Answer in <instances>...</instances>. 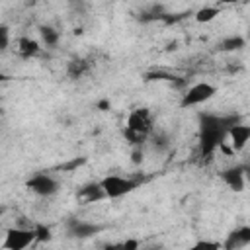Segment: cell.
Instances as JSON below:
<instances>
[{
    "mask_svg": "<svg viewBox=\"0 0 250 250\" xmlns=\"http://www.w3.org/2000/svg\"><path fill=\"white\" fill-rule=\"evenodd\" d=\"M199 121V141H197V156L201 162L213 158L215 150L221 148L232 125L240 123L238 113H209L203 111L197 115Z\"/></svg>",
    "mask_w": 250,
    "mask_h": 250,
    "instance_id": "cell-1",
    "label": "cell"
},
{
    "mask_svg": "<svg viewBox=\"0 0 250 250\" xmlns=\"http://www.w3.org/2000/svg\"><path fill=\"white\" fill-rule=\"evenodd\" d=\"M152 113L148 107H137L129 113L123 137L131 146H143L152 133Z\"/></svg>",
    "mask_w": 250,
    "mask_h": 250,
    "instance_id": "cell-2",
    "label": "cell"
},
{
    "mask_svg": "<svg viewBox=\"0 0 250 250\" xmlns=\"http://www.w3.org/2000/svg\"><path fill=\"white\" fill-rule=\"evenodd\" d=\"M143 180H145L143 176L125 178V176H119V174H109L102 180V188L105 191V197L117 199V197H123L127 193H131L133 189H137L143 184Z\"/></svg>",
    "mask_w": 250,
    "mask_h": 250,
    "instance_id": "cell-3",
    "label": "cell"
},
{
    "mask_svg": "<svg viewBox=\"0 0 250 250\" xmlns=\"http://www.w3.org/2000/svg\"><path fill=\"white\" fill-rule=\"evenodd\" d=\"M217 88L209 82H197L193 86H189L184 94H182V100H180V107H191V105H199L207 100H211L215 96Z\"/></svg>",
    "mask_w": 250,
    "mask_h": 250,
    "instance_id": "cell-4",
    "label": "cell"
},
{
    "mask_svg": "<svg viewBox=\"0 0 250 250\" xmlns=\"http://www.w3.org/2000/svg\"><path fill=\"white\" fill-rule=\"evenodd\" d=\"M25 188L29 191H33L35 195L39 197H51L59 191L61 184L57 178H53L51 174H45V172H39V174H33L27 182H25Z\"/></svg>",
    "mask_w": 250,
    "mask_h": 250,
    "instance_id": "cell-5",
    "label": "cell"
},
{
    "mask_svg": "<svg viewBox=\"0 0 250 250\" xmlns=\"http://www.w3.org/2000/svg\"><path fill=\"white\" fill-rule=\"evenodd\" d=\"M37 240L35 229H21V227H12L6 230V238H4V248L8 250H23L27 248L31 242Z\"/></svg>",
    "mask_w": 250,
    "mask_h": 250,
    "instance_id": "cell-6",
    "label": "cell"
},
{
    "mask_svg": "<svg viewBox=\"0 0 250 250\" xmlns=\"http://www.w3.org/2000/svg\"><path fill=\"white\" fill-rule=\"evenodd\" d=\"M64 229H66V234L70 238H90L98 232L104 230L102 225H96V223H88V221H82L78 217H70L66 219L64 223Z\"/></svg>",
    "mask_w": 250,
    "mask_h": 250,
    "instance_id": "cell-7",
    "label": "cell"
},
{
    "mask_svg": "<svg viewBox=\"0 0 250 250\" xmlns=\"http://www.w3.org/2000/svg\"><path fill=\"white\" fill-rule=\"evenodd\" d=\"M219 178L227 184V188H230L232 191H242L244 186H246V178H244V168L242 164H234V166H229L225 170L219 172Z\"/></svg>",
    "mask_w": 250,
    "mask_h": 250,
    "instance_id": "cell-8",
    "label": "cell"
},
{
    "mask_svg": "<svg viewBox=\"0 0 250 250\" xmlns=\"http://www.w3.org/2000/svg\"><path fill=\"white\" fill-rule=\"evenodd\" d=\"M105 197V191L102 188V182H88L84 184L78 191H76V199L80 203H94V201H100Z\"/></svg>",
    "mask_w": 250,
    "mask_h": 250,
    "instance_id": "cell-9",
    "label": "cell"
},
{
    "mask_svg": "<svg viewBox=\"0 0 250 250\" xmlns=\"http://www.w3.org/2000/svg\"><path fill=\"white\" fill-rule=\"evenodd\" d=\"M229 139H230V148L234 152L242 150L250 141V125H244V123L232 125L229 131Z\"/></svg>",
    "mask_w": 250,
    "mask_h": 250,
    "instance_id": "cell-10",
    "label": "cell"
},
{
    "mask_svg": "<svg viewBox=\"0 0 250 250\" xmlns=\"http://www.w3.org/2000/svg\"><path fill=\"white\" fill-rule=\"evenodd\" d=\"M90 70H92V61L88 57H74V59H70L66 62V74L72 80L84 78Z\"/></svg>",
    "mask_w": 250,
    "mask_h": 250,
    "instance_id": "cell-11",
    "label": "cell"
},
{
    "mask_svg": "<svg viewBox=\"0 0 250 250\" xmlns=\"http://www.w3.org/2000/svg\"><path fill=\"white\" fill-rule=\"evenodd\" d=\"M250 244V227H238L234 230L229 232L227 240L223 242V246L227 250H234V248H242Z\"/></svg>",
    "mask_w": 250,
    "mask_h": 250,
    "instance_id": "cell-12",
    "label": "cell"
},
{
    "mask_svg": "<svg viewBox=\"0 0 250 250\" xmlns=\"http://www.w3.org/2000/svg\"><path fill=\"white\" fill-rule=\"evenodd\" d=\"M41 53V47H39V43L35 41V39H31V37H20L18 39V55L21 57V59H33V57H37Z\"/></svg>",
    "mask_w": 250,
    "mask_h": 250,
    "instance_id": "cell-13",
    "label": "cell"
},
{
    "mask_svg": "<svg viewBox=\"0 0 250 250\" xmlns=\"http://www.w3.org/2000/svg\"><path fill=\"white\" fill-rule=\"evenodd\" d=\"M148 143H150L152 150L158 152V154L168 152V150H170V145H172L168 133H164V131H152L150 137H148Z\"/></svg>",
    "mask_w": 250,
    "mask_h": 250,
    "instance_id": "cell-14",
    "label": "cell"
},
{
    "mask_svg": "<svg viewBox=\"0 0 250 250\" xmlns=\"http://www.w3.org/2000/svg\"><path fill=\"white\" fill-rule=\"evenodd\" d=\"M164 14H166V12H164V6H162V4H152V6L145 8V10H141V12L137 14V20H139L141 23L162 21V16H164Z\"/></svg>",
    "mask_w": 250,
    "mask_h": 250,
    "instance_id": "cell-15",
    "label": "cell"
},
{
    "mask_svg": "<svg viewBox=\"0 0 250 250\" xmlns=\"http://www.w3.org/2000/svg\"><path fill=\"white\" fill-rule=\"evenodd\" d=\"M246 47V39L240 37V35H229V37H223L219 41V51H225V53H230V51H240Z\"/></svg>",
    "mask_w": 250,
    "mask_h": 250,
    "instance_id": "cell-16",
    "label": "cell"
},
{
    "mask_svg": "<svg viewBox=\"0 0 250 250\" xmlns=\"http://www.w3.org/2000/svg\"><path fill=\"white\" fill-rule=\"evenodd\" d=\"M39 35H41V39H43V43L47 47H55L59 43V31L55 27H51V25H41L39 27Z\"/></svg>",
    "mask_w": 250,
    "mask_h": 250,
    "instance_id": "cell-17",
    "label": "cell"
},
{
    "mask_svg": "<svg viewBox=\"0 0 250 250\" xmlns=\"http://www.w3.org/2000/svg\"><path fill=\"white\" fill-rule=\"evenodd\" d=\"M219 8L217 6H205V8H201V10H197L195 12V21H199V23H207V21H211V20H215L217 16H219Z\"/></svg>",
    "mask_w": 250,
    "mask_h": 250,
    "instance_id": "cell-18",
    "label": "cell"
},
{
    "mask_svg": "<svg viewBox=\"0 0 250 250\" xmlns=\"http://www.w3.org/2000/svg\"><path fill=\"white\" fill-rule=\"evenodd\" d=\"M68 8L74 16H84L88 12V2L86 0H68Z\"/></svg>",
    "mask_w": 250,
    "mask_h": 250,
    "instance_id": "cell-19",
    "label": "cell"
},
{
    "mask_svg": "<svg viewBox=\"0 0 250 250\" xmlns=\"http://www.w3.org/2000/svg\"><path fill=\"white\" fill-rule=\"evenodd\" d=\"M33 229H35V234H37V242H47V240H51V229H49L47 225L37 223V225H33Z\"/></svg>",
    "mask_w": 250,
    "mask_h": 250,
    "instance_id": "cell-20",
    "label": "cell"
},
{
    "mask_svg": "<svg viewBox=\"0 0 250 250\" xmlns=\"http://www.w3.org/2000/svg\"><path fill=\"white\" fill-rule=\"evenodd\" d=\"M178 76H174V74H168V72H160V70H154V72H146L145 74V80H170V82H174Z\"/></svg>",
    "mask_w": 250,
    "mask_h": 250,
    "instance_id": "cell-21",
    "label": "cell"
},
{
    "mask_svg": "<svg viewBox=\"0 0 250 250\" xmlns=\"http://www.w3.org/2000/svg\"><path fill=\"white\" fill-rule=\"evenodd\" d=\"M8 45H10V29H8L6 25H2V27H0V49L6 51Z\"/></svg>",
    "mask_w": 250,
    "mask_h": 250,
    "instance_id": "cell-22",
    "label": "cell"
},
{
    "mask_svg": "<svg viewBox=\"0 0 250 250\" xmlns=\"http://www.w3.org/2000/svg\"><path fill=\"white\" fill-rule=\"evenodd\" d=\"M84 162H86V158L82 156V158H74V160H70V162L62 164L61 168H62V170H74V168H78V166H80V164H84Z\"/></svg>",
    "mask_w": 250,
    "mask_h": 250,
    "instance_id": "cell-23",
    "label": "cell"
},
{
    "mask_svg": "<svg viewBox=\"0 0 250 250\" xmlns=\"http://www.w3.org/2000/svg\"><path fill=\"white\" fill-rule=\"evenodd\" d=\"M131 160H133L135 164H141V162H143V148H141V146H133Z\"/></svg>",
    "mask_w": 250,
    "mask_h": 250,
    "instance_id": "cell-24",
    "label": "cell"
},
{
    "mask_svg": "<svg viewBox=\"0 0 250 250\" xmlns=\"http://www.w3.org/2000/svg\"><path fill=\"white\" fill-rule=\"evenodd\" d=\"M221 242H209V240H201L195 244V248H221Z\"/></svg>",
    "mask_w": 250,
    "mask_h": 250,
    "instance_id": "cell-25",
    "label": "cell"
},
{
    "mask_svg": "<svg viewBox=\"0 0 250 250\" xmlns=\"http://www.w3.org/2000/svg\"><path fill=\"white\" fill-rule=\"evenodd\" d=\"M117 246L119 248H125V250H135V248H139V242L137 240H125V242H121Z\"/></svg>",
    "mask_w": 250,
    "mask_h": 250,
    "instance_id": "cell-26",
    "label": "cell"
},
{
    "mask_svg": "<svg viewBox=\"0 0 250 250\" xmlns=\"http://www.w3.org/2000/svg\"><path fill=\"white\" fill-rule=\"evenodd\" d=\"M242 168H244V178H246V184H250V160H248V162H244V164H242Z\"/></svg>",
    "mask_w": 250,
    "mask_h": 250,
    "instance_id": "cell-27",
    "label": "cell"
},
{
    "mask_svg": "<svg viewBox=\"0 0 250 250\" xmlns=\"http://www.w3.org/2000/svg\"><path fill=\"white\" fill-rule=\"evenodd\" d=\"M100 107H102V109H107V107H109V102H107V100L100 102Z\"/></svg>",
    "mask_w": 250,
    "mask_h": 250,
    "instance_id": "cell-28",
    "label": "cell"
},
{
    "mask_svg": "<svg viewBox=\"0 0 250 250\" xmlns=\"http://www.w3.org/2000/svg\"><path fill=\"white\" fill-rule=\"evenodd\" d=\"M223 4H236V2H240V0H221Z\"/></svg>",
    "mask_w": 250,
    "mask_h": 250,
    "instance_id": "cell-29",
    "label": "cell"
},
{
    "mask_svg": "<svg viewBox=\"0 0 250 250\" xmlns=\"http://www.w3.org/2000/svg\"><path fill=\"white\" fill-rule=\"evenodd\" d=\"M248 41H250V27H248Z\"/></svg>",
    "mask_w": 250,
    "mask_h": 250,
    "instance_id": "cell-30",
    "label": "cell"
}]
</instances>
